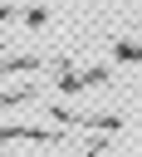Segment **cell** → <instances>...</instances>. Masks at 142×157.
I'll use <instances>...</instances> for the list:
<instances>
[{
  "mask_svg": "<svg viewBox=\"0 0 142 157\" xmlns=\"http://www.w3.org/2000/svg\"><path fill=\"white\" fill-rule=\"evenodd\" d=\"M0 20H10V5H0Z\"/></svg>",
  "mask_w": 142,
  "mask_h": 157,
  "instance_id": "cell-1",
  "label": "cell"
}]
</instances>
